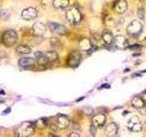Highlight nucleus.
Here are the masks:
<instances>
[{"label":"nucleus","instance_id":"f257e3e1","mask_svg":"<svg viewBox=\"0 0 146 137\" xmlns=\"http://www.w3.org/2000/svg\"><path fill=\"white\" fill-rule=\"evenodd\" d=\"M34 132H35L34 123L29 122H25L17 127V129L16 130V135L22 136V137H29L33 135Z\"/></svg>","mask_w":146,"mask_h":137},{"label":"nucleus","instance_id":"f03ea898","mask_svg":"<svg viewBox=\"0 0 146 137\" xmlns=\"http://www.w3.org/2000/svg\"><path fill=\"white\" fill-rule=\"evenodd\" d=\"M18 36L17 33L14 29H9L5 31L2 35V43L6 47H12L17 42Z\"/></svg>","mask_w":146,"mask_h":137},{"label":"nucleus","instance_id":"7ed1b4c3","mask_svg":"<svg viewBox=\"0 0 146 137\" xmlns=\"http://www.w3.org/2000/svg\"><path fill=\"white\" fill-rule=\"evenodd\" d=\"M66 17H67V20L70 22V24L76 25L81 21L82 16L79 9H77L76 7H70V8H68L66 12Z\"/></svg>","mask_w":146,"mask_h":137},{"label":"nucleus","instance_id":"20e7f679","mask_svg":"<svg viewBox=\"0 0 146 137\" xmlns=\"http://www.w3.org/2000/svg\"><path fill=\"white\" fill-rule=\"evenodd\" d=\"M143 25L139 20H132L127 27V33L130 36H137L143 30Z\"/></svg>","mask_w":146,"mask_h":137},{"label":"nucleus","instance_id":"39448f33","mask_svg":"<svg viewBox=\"0 0 146 137\" xmlns=\"http://www.w3.org/2000/svg\"><path fill=\"white\" fill-rule=\"evenodd\" d=\"M127 128L131 132H139L143 130V123H141L139 117L132 116L127 122Z\"/></svg>","mask_w":146,"mask_h":137},{"label":"nucleus","instance_id":"423d86ee","mask_svg":"<svg viewBox=\"0 0 146 137\" xmlns=\"http://www.w3.org/2000/svg\"><path fill=\"white\" fill-rule=\"evenodd\" d=\"M81 61V54L79 51H72L68 58V65L71 68L77 67Z\"/></svg>","mask_w":146,"mask_h":137},{"label":"nucleus","instance_id":"0eeeda50","mask_svg":"<svg viewBox=\"0 0 146 137\" xmlns=\"http://www.w3.org/2000/svg\"><path fill=\"white\" fill-rule=\"evenodd\" d=\"M113 44L119 49H126L129 48V42L125 37L122 35H117L116 37H114Z\"/></svg>","mask_w":146,"mask_h":137},{"label":"nucleus","instance_id":"6e6552de","mask_svg":"<svg viewBox=\"0 0 146 137\" xmlns=\"http://www.w3.org/2000/svg\"><path fill=\"white\" fill-rule=\"evenodd\" d=\"M21 17L23 19H25L27 21L33 20L38 17V11H36V9L34 7H27L22 11Z\"/></svg>","mask_w":146,"mask_h":137},{"label":"nucleus","instance_id":"1a4fd4ad","mask_svg":"<svg viewBox=\"0 0 146 137\" xmlns=\"http://www.w3.org/2000/svg\"><path fill=\"white\" fill-rule=\"evenodd\" d=\"M48 29L49 30L53 32V33H56L58 35H65L67 34V27L65 26H63L61 24H58V23H54L51 22L48 24Z\"/></svg>","mask_w":146,"mask_h":137},{"label":"nucleus","instance_id":"9d476101","mask_svg":"<svg viewBox=\"0 0 146 137\" xmlns=\"http://www.w3.org/2000/svg\"><path fill=\"white\" fill-rule=\"evenodd\" d=\"M70 118L68 116L64 115V114H58L57 116L56 124L58 129H61V130L67 129V128L70 126Z\"/></svg>","mask_w":146,"mask_h":137},{"label":"nucleus","instance_id":"9b49d317","mask_svg":"<svg viewBox=\"0 0 146 137\" xmlns=\"http://www.w3.org/2000/svg\"><path fill=\"white\" fill-rule=\"evenodd\" d=\"M114 11L118 14H123L128 9V3L126 0H117L113 6Z\"/></svg>","mask_w":146,"mask_h":137},{"label":"nucleus","instance_id":"f8f14e48","mask_svg":"<svg viewBox=\"0 0 146 137\" xmlns=\"http://www.w3.org/2000/svg\"><path fill=\"white\" fill-rule=\"evenodd\" d=\"M47 31V27L41 22H36L32 27V32L36 36H43Z\"/></svg>","mask_w":146,"mask_h":137},{"label":"nucleus","instance_id":"ddd939ff","mask_svg":"<svg viewBox=\"0 0 146 137\" xmlns=\"http://www.w3.org/2000/svg\"><path fill=\"white\" fill-rule=\"evenodd\" d=\"M92 124L96 127H103L106 122V116L103 113H97L92 117Z\"/></svg>","mask_w":146,"mask_h":137},{"label":"nucleus","instance_id":"4468645a","mask_svg":"<svg viewBox=\"0 0 146 137\" xmlns=\"http://www.w3.org/2000/svg\"><path fill=\"white\" fill-rule=\"evenodd\" d=\"M36 61L31 59V58H21L19 61H18V64L19 66L24 68H34L36 66Z\"/></svg>","mask_w":146,"mask_h":137},{"label":"nucleus","instance_id":"2eb2a0df","mask_svg":"<svg viewBox=\"0 0 146 137\" xmlns=\"http://www.w3.org/2000/svg\"><path fill=\"white\" fill-rule=\"evenodd\" d=\"M104 132L106 136H115L118 134V125L115 122H110L105 127Z\"/></svg>","mask_w":146,"mask_h":137},{"label":"nucleus","instance_id":"dca6fc26","mask_svg":"<svg viewBox=\"0 0 146 137\" xmlns=\"http://www.w3.org/2000/svg\"><path fill=\"white\" fill-rule=\"evenodd\" d=\"M35 58H36V62H38V64H39L40 66H46V65H48V63L49 62L48 57L46 56V54L42 53L41 51L35 52Z\"/></svg>","mask_w":146,"mask_h":137},{"label":"nucleus","instance_id":"f3484780","mask_svg":"<svg viewBox=\"0 0 146 137\" xmlns=\"http://www.w3.org/2000/svg\"><path fill=\"white\" fill-rule=\"evenodd\" d=\"M102 42L106 45H111L114 41V36L111 31L104 30L102 34Z\"/></svg>","mask_w":146,"mask_h":137},{"label":"nucleus","instance_id":"a211bd4d","mask_svg":"<svg viewBox=\"0 0 146 137\" xmlns=\"http://www.w3.org/2000/svg\"><path fill=\"white\" fill-rule=\"evenodd\" d=\"M80 48L82 51H90L92 48V43H91V40L90 39H87V38H84L82 39L80 41Z\"/></svg>","mask_w":146,"mask_h":137},{"label":"nucleus","instance_id":"6ab92c4d","mask_svg":"<svg viewBox=\"0 0 146 137\" xmlns=\"http://www.w3.org/2000/svg\"><path fill=\"white\" fill-rule=\"evenodd\" d=\"M144 105H145L144 100L143 98H141V97H134L131 100V106L135 109H137V110L143 108Z\"/></svg>","mask_w":146,"mask_h":137},{"label":"nucleus","instance_id":"aec40b11","mask_svg":"<svg viewBox=\"0 0 146 137\" xmlns=\"http://www.w3.org/2000/svg\"><path fill=\"white\" fill-rule=\"evenodd\" d=\"M70 0H53V6L58 9H63L68 7Z\"/></svg>","mask_w":146,"mask_h":137},{"label":"nucleus","instance_id":"412c9836","mask_svg":"<svg viewBox=\"0 0 146 137\" xmlns=\"http://www.w3.org/2000/svg\"><path fill=\"white\" fill-rule=\"evenodd\" d=\"M16 51H17V54L27 55V54H29L31 52V48L29 47V46H27V45H19L16 49Z\"/></svg>","mask_w":146,"mask_h":137},{"label":"nucleus","instance_id":"4be33fe9","mask_svg":"<svg viewBox=\"0 0 146 137\" xmlns=\"http://www.w3.org/2000/svg\"><path fill=\"white\" fill-rule=\"evenodd\" d=\"M45 54H46V56L48 57L49 62H55V61H57L58 59V53L56 51H54V50H50V51L46 52Z\"/></svg>","mask_w":146,"mask_h":137},{"label":"nucleus","instance_id":"5701e85b","mask_svg":"<svg viewBox=\"0 0 146 137\" xmlns=\"http://www.w3.org/2000/svg\"><path fill=\"white\" fill-rule=\"evenodd\" d=\"M47 125H48V121L47 119L44 118H40L35 122V126L36 128H38V129H44L45 127H47Z\"/></svg>","mask_w":146,"mask_h":137},{"label":"nucleus","instance_id":"b1692460","mask_svg":"<svg viewBox=\"0 0 146 137\" xmlns=\"http://www.w3.org/2000/svg\"><path fill=\"white\" fill-rule=\"evenodd\" d=\"M10 17V12L7 9H2V10H0V19L2 20H7Z\"/></svg>","mask_w":146,"mask_h":137},{"label":"nucleus","instance_id":"393cba45","mask_svg":"<svg viewBox=\"0 0 146 137\" xmlns=\"http://www.w3.org/2000/svg\"><path fill=\"white\" fill-rule=\"evenodd\" d=\"M82 111H83V112L86 114V115H88V116H91L94 113L93 109L91 108V107H89V106L84 107L83 109H82Z\"/></svg>","mask_w":146,"mask_h":137},{"label":"nucleus","instance_id":"a878e982","mask_svg":"<svg viewBox=\"0 0 146 137\" xmlns=\"http://www.w3.org/2000/svg\"><path fill=\"white\" fill-rule=\"evenodd\" d=\"M97 128H98V127H96V126H95V125H93V124L90 126V131L91 135H92V136H95V135H96V134H97Z\"/></svg>","mask_w":146,"mask_h":137},{"label":"nucleus","instance_id":"bb28decb","mask_svg":"<svg viewBox=\"0 0 146 137\" xmlns=\"http://www.w3.org/2000/svg\"><path fill=\"white\" fill-rule=\"evenodd\" d=\"M137 14H138V17L140 18H141V19H143V18H144V10H143V8H140Z\"/></svg>","mask_w":146,"mask_h":137},{"label":"nucleus","instance_id":"cd10ccee","mask_svg":"<svg viewBox=\"0 0 146 137\" xmlns=\"http://www.w3.org/2000/svg\"><path fill=\"white\" fill-rule=\"evenodd\" d=\"M139 112H140V113L143 114V115H146V106H145V105L143 108L139 109Z\"/></svg>","mask_w":146,"mask_h":137},{"label":"nucleus","instance_id":"c85d7f7f","mask_svg":"<svg viewBox=\"0 0 146 137\" xmlns=\"http://www.w3.org/2000/svg\"><path fill=\"white\" fill-rule=\"evenodd\" d=\"M5 58H6V54H5V52L2 51V50H0V61H3Z\"/></svg>","mask_w":146,"mask_h":137},{"label":"nucleus","instance_id":"c756f323","mask_svg":"<svg viewBox=\"0 0 146 137\" xmlns=\"http://www.w3.org/2000/svg\"><path fill=\"white\" fill-rule=\"evenodd\" d=\"M131 49H141L140 45H133V47H129Z\"/></svg>","mask_w":146,"mask_h":137},{"label":"nucleus","instance_id":"7c9ffc66","mask_svg":"<svg viewBox=\"0 0 146 137\" xmlns=\"http://www.w3.org/2000/svg\"><path fill=\"white\" fill-rule=\"evenodd\" d=\"M68 136H70V137H74V136H76V137H79V136H80V134H77V132H72V134H70Z\"/></svg>","mask_w":146,"mask_h":137},{"label":"nucleus","instance_id":"2f4dec72","mask_svg":"<svg viewBox=\"0 0 146 137\" xmlns=\"http://www.w3.org/2000/svg\"><path fill=\"white\" fill-rule=\"evenodd\" d=\"M10 112H11V108H7V109H6L4 111V112H3V114H7V113H10Z\"/></svg>","mask_w":146,"mask_h":137},{"label":"nucleus","instance_id":"473e14b6","mask_svg":"<svg viewBox=\"0 0 146 137\" xmlns=\"http://www.w3.org/2000/svg\"><path fill=\"white\" fill-rule=\"evenodd\" d=\"M143 130L146 132V121L144 122V123L143 124Z\"/></svg>","mask_w":146,"mask_h":137}]
</instances>
